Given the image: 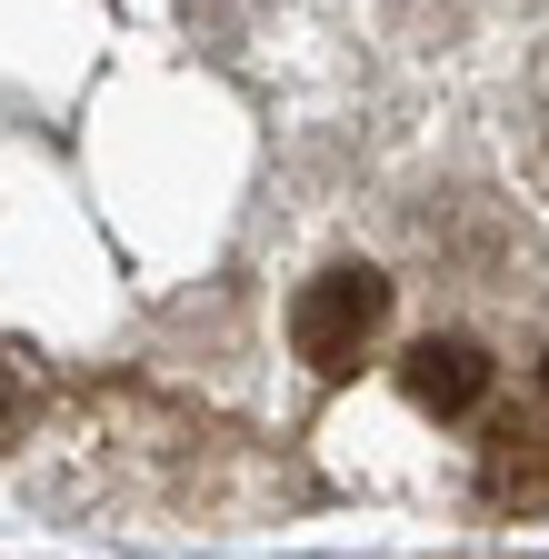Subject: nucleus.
<instances>
[{
  "mask_svg": "<svg viewBox=\"0 0 549 559\" xmlns=\"http://www.w3.org/2000/svg\"><path fill=\"white\" fill-rule=\"evenodd\" d=\"M380 330H390V280H380L370 260L320 270L310 290L290 300V349H300L320 380H350L370 349H380Z\"/></svg>",
  "mask_w": 549,
  "mask_h": 559,
  "instance_id": "nucleus-1",
  "label": "nucleus"
},
{
  "mask_svg": "<svg viewBox=\"0 0 549 559\" xmlns=\"http://www.w3.org/2000/svg\"><path fill=\"white\" fill-rule=\"evenodd\" d=\"M399 390L420 409H440V419H460V409H479V390H490V349L460 340V330H430V340H409Z\"/></svg>",
  "mask_w": 549,
  "mask_h": 559,
  "instance_id": "nucleus-2",
  "label": "nucleus"
},
{
  "mask_svg": "<svg viewBox=\"0 0 549 559\" xmlns=\"http://www.w3.org/2000/svg\"><path fill=\"white\" fill-rule=\"evenodd\" d=\"M490 500H520V510H549V440H520V450H490Z\"/></svg>",
  "mask_w": 549,
  "mask_h": 559,
  "instance_id": "nucleus-3",
  "label": "nucleus"
},
{
  "mask_svg": "<svg viewBox=\"0 0 549 559\" xmlns=\"http://www.w3.org/2000/svg\"><path fill=\"white\" fill-rule=\"evenodd\" d=\"M21 430V380H11V360H0V440Z\"/></svg>",
  "mask_w": 549,
  "mask_h": 559,
  "instance_id": "nucleus-4",
  "label": "nucleus"
},
{
  "mask_svg": "<svg viewBox=\"0 0 549 559\" xmlns=\"http://www.w3.org/2000/svg\"><path fill=\"white\" fill-rule=\"evenodd\" d=\"M539 390H549V360H539Z\"/></svg>",
  "mask_w": 549,
  "mask_h": 559,
  "instance_id": "nucleus-5",
  "label": "nucleus"
}]
</instances>
